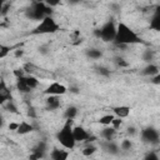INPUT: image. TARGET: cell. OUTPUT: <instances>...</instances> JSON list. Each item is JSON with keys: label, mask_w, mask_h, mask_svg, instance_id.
<instances>
[{"label": "cell", "mask_w": 160, "mask_h": 160, "mask_svg": "<svg viewBox=\"0 0 160 160\" xmlns=\"http://www.w3.org/2000/svg\"><path fill=\"white\" fill-rule=\"evenodd\" d=\"M32 1H44V0H32Z\"/></svg>", "instance_id": "ab89813d"}, {"label": "cell", "mask_w": 160, "mask_h": 160, "mask_svg": "<svg viewBox=\"0 0 160 160\" xmlns=\"http://www.w3.org/2000/svg\"><path fill=\"white\" fill-rule=\"evenodd\" d=\"M9 52H10V46L0 45V59H4Z\"/></svg>", "instance_id": "d4e9b609"}, {"label": "cell", "mask_w": 160, "mask_h": 160, "mask_svg": "<svg viewBox=\"0 0 160 160\" xmlns=\"http://www.w3.org/2000/svg\"><path fill=\"white\" fill-rule=\"evenodd\" d=\"M115 62H116V65L120 66V68H128V66H129V62H128L124 58H116V59H115Z\"/></svg>", "instance_id": "4316f807"}, {"label": "cell", "mask_w": 160, "mask_h": 160, "mask_svg": "<svg viewBox=\"0 0 160 160\" xmlns=\"http://www.w3.org/2000/svg\"><path fill=\"white\" fill-rule=\"evenodd\" d=\"M111 110H112V114H114L115 116H119V118H121V119H126V118L130 115V112H131V108L128 106V105L112 106Z\"/></svg>", "instance_id": "30bf717a"}, {"label": "cell", "mask_w": 160, "mask_h": 160, "mask_svg": "<svg viewBox=\"0 0 160 160\" xmlns=\"http://www.w3.org/2000/svg\"><path fill=\"white\" fill-rule=\"evenodd\" d=\"M69 151L68 149H52L50 152V159L52 160H66L69 158Z\"/></svg>", "instance_id": "7c38bea8"}, {"label": "cell", "mask_w": 160, "mask_h": 160, "mask_svg": "<svg viewBox=\"0 0 160 160\" xmlns=\"http://www.w3.org/2000/svg\"><path fill=\"white\" fill-rule=\"evenodd\" d=\"M136 132H138V131H136V129H135L134 126H129V128L126 129V134L130 135V136H134Z\"/></svg>", "instance_id": "e575fe53"}, {"label": "cell", "mask_w": 160, "mask_h": 160, "mask_svg": "<svg viewBox=\"0 0 160 160\" xmlns=\"http://www.w3.org/2000/svg\"><path fill=\"white\" fill-rule=\"evenodd\" d=\"M45 105H46V109H48V110H50V111L58 110V109L61 106L60 98H59L58 95H46Z\"/></svg>", "instance_id": "9c48e42d"}, {"label": "cell", "mask_w": 160, "mask_h": 160, "mask_svg": "<svg viewBox=\"0 0 160 160\" xmlns=\"http://www.w3.org/2000/svg\"><path fill=\"white\" fill-rule=\"evenodd\" d=\"M22 54H24L22 50H16V51H15V56H21Z\"/></svg>", "instance_id": "74e56055"}, {"label": "cell", "mask_w": 160, "mask_h": 160, "mask_svg": "<svg viewBox=\"0 0 160 160\" xmlns=\"http://www.w3.org/2000/svg\"><path fill=\"white\" fill-rule=\"evenodd\" d=\"M45 1V4L46 5H49L50 8H56L58 5H60V2H61V0H44Z\"/></svg>", "instance_id": "4dcf8cb0"}, {"label": "cell", "mask_w": 160, "mask_h": 160, "mask_svg": "<svg viewBox=\"0 0 160 160\" xmlns=\"http://www.w3.org/2000/svg\"><path fill=\"white\" fill-rule=\"evenodd\" d=\"M152 59H154V52H152V51L148 50V51H145V52H144V60H145V61L151 62V60H152Z\"/></svg>", "instance_id": "f546056e"}, {"label": "cell", "mask_w": 160, "mask_h": 160, "mask_svg": "<svg viewBox=\"0 0 160 160\" xmlns=\"http://www.w3.org/2000/svg\"><path fill=\"white\" fill-rule=\"evenodd\" d=\"M116 134H118V130H116L114 126H111V125L104 126V128L101 129V131H100V136H101L104 140H108V141L114 140V139L116 138Z\"/></svg>", "instance_id": "8fae6325"}, {"label": "cell", "mask_w": 160, "mask_h": 160, "mask_svg": "<svg viewBox=\"0 0 160 160\" xmlns=\"http://www.w3.org/2000/svg\"><path fill=\"white\" fill-rule=\"evenodd\" d=\"M12 74H14L15 78H21V76H25L28 72L25 71L24 68H18V69H15V70L12 71Z\"/></svg>", "instance_id": "484cf974"}, {"label": "cell", "mask_w": 160, "mask_h": 160, "mask_svg": "<svg viewBox=\"0 0 160 160\" xmlns=\"http://www.w3.org/2000/svg\"><path fill=\"white\" fill-rule=\"evenodd\" d=\"M114 42L118 46H128V45L141 44L142 42V39L126 22L119 21L116 24V35H115Z\"/></svg>", "instance_id": "6da1fadb"}, {"label": "cell", "mask_w": 160, "mask_h": 160, "mask_svg": "<svg viewBox=\"0 0 160 160\" xmlns=\"http://www.w3.org/2000/svg\"><path fill=\"white\" fill-rule=\"evenodd\" d=\"M86 56L90 58V59H92V60H99V59L102 58V51H101L100 49L92 48V49L86 50Z\"/></svg>", "instance_id": "ffe728a7"}, {"label": "cell", "mask_w": 160, "mask_h": 160, "mask_svg": "<svg viewBox=\"0 0 160 160\" xmlns=\"http://www.w3.org/2000/svg\"><path fill=\"white\" fill-rule=\"evenodd\" d=\"M66 92H68V88L64 84L59 82V81L50 82L46 86V89L44 90V94L45 95H58V96H61V95H64Z\"/></svg>", "instance_id": "ba28073f"}, {"label": "cell", "mask_w": 160, "mask_h": 160, "mask_svg": "<svg viewBox=\"0 0 160 160\" xmlns=\"http://www.w3.org/2000/svg\"><path fill=\"white\" fill-rule=\"evenodd\" d=\"M18 126H19V122H10L9 124V130H12V131H16L18 130Z\"/></svg>", "instance_id": "d590c367"}, {"label": "cell", "mask_w": 160, "mask_h": 160, "mask_svg": "<svg viewBox=\"0 0 160 160\" xmlns=\"http://www.w3.org/2000/svg\"><path fill=\"white\" fill-rule=\"evenodd\" d=\"M31 131H34V125L31 122H29L26 120H21L19 122V126H18V130H16V132L19 135H28Z\"/></svg>", "instance_id": "5bb4252c"}, {"label": "cell", "mask_w": 160, "mask_h": 160, "mask_svg": "<svg viewBox=\"0 0 160 160\" xmlns=\"http://www.w3.org/2000/svg\"><path fill=\"white\" fill-rule=\"evenodd\" d=\"M149 28L151 30H154V31L160 32V16L156 15L155 12L152 14V16H151V19L149 21Z\"/></svg>", "instance_id": "d6986e66"}, {"label": "cell", "mask_w": 160, "mask_h": 160, "mask_svg": "<svg viewBox=\"0 0 160 160\" xmlns=\"http://www.w3.org/2000/svg\"><path fill=\"white\" fill-rule=\"evenodd\" d=\"M145 159H146V160H158V159H159V155L151 151V152H148V154L145 155Z\"/></svg>", "instance_id": "d6a6232c"}, {"label": "cell", "mask_w": 160, "mask_h": 160, "mask_svg": "<svg viewBox=\"0 0 160 160\" xmlns=\"http://www.w3.org/2000/svg\"><path fill=\"white\" fill-rule=\"evenodd\" d=\"M158 72H160L159 66H158L156 64H154V62H148V64L145 65V68L141 70V75H144V76H149V78L156 75Z\"/></svg>", "instance_id": "9a60e30c"}, {"label": "cell", "mask_w": 160, "mask_h": 160, "mask_svg": "<svg viewBox=\"0 0 160 160\" xmlns=\"http://www.w3.org/2000/svg\"><path fill=\"white\" fill-rule=\"evenodd\" d=\"M72 130H74V136L76 142H91L95 139L82 125H75Z\"/></svg>", "instance_id": "52a82bcc"}, {"label": "cell", "mask_w": 160, "mask_h": 160, "mask_svg": "<svg viewBox=\"0 0 160 160\" xmlns=\"http://www.w3.org/2000/svg\"><path fill=\"white\" fill-rule=\"evenodd\" d=\"M54 10L49 5L45 4V1H32L31 5L26 10V16L30 18L31 20L40 21L46 16L52 15Z\"/></svg>", "instance_id": "3957f363"}, {"label": "cell", "mask_w": 160, "mask_h": 160, "mask_svg": "<svg viewBox=\"0 0 160 160\" xmlns=\"http://www.w3.org/2000/svg\"><path fill=\"white\" fill-rule=\"evenodd\" d=\"M16 89L21 92V94H29L31 92V88L28 85L26 80H25V76H21V78H16Z\"/></svg>", "instance_id": "2e32d148"}, {"label": "cell", "mask_w": 160, "mask_h": 160, "mask_svg": "<svg viewBox=\"0 0 160 160\" xmlns=\"http://www.w3.org/2000/svg\"><path fill=\"white\" fill-rule=\"evenodd\" d=\"M114 118H115L114 114H105V115H102V116L99 118L98 122H99L100 125H102V126H108V125H111Z\"/></svg>", "instance_id": "7402d4cb"}, {"label": "cell", "mask_w": 160, "mask_h": 160, "mask_svg": "<svg viewBox=\"0 0 160 160\" xmlns=\"http://www.w3.org/2000/svg\"><path fill=\"white\" fill-rule=\"evenodd\" d=\"M25 80H26L28 85L31 88V90H35L39 86V79L36 76H34L32 74H26L25 75Z\"/></svg>", "instance_id": "44dd1931"}, {"label": "cell", "mask_w": 160, "mask_h": 160, "mask_svg": "<svg viewBox=\"0 0 160 160\" xmlns=\"http://www.w3.org/2000/svg\"><path fill=\"white\" fill-rule=\"evenodd\" d=\"M6 108H8L9 111H11V112H16V106L14 105V102H12L11 99H10L9 101H6Z\"/></svg>", "instance_id": "1f68e13d"}, {"label": "cell", "mask_w": 160, "mask_h": 160, "mask_svg": "<svg viewBox=\"0 0 160 160\" xmlns=\"http://www.w3.org/2000/svg\"><path fill=\"white\" fill-rule=\"evenodd\" d=\"M78 112H79L78 108H76L75 105H70V106H68V108L65 109V111H64V118H65V119H71V120H74V119L78 116Z\"/></svg>", "instance_id": "ac0fdd59"}, {"label": "cell", "mask_w": 160, "mask_h": 160, "mask_svg": "<svg viewBox=\"0 0 160 160\" xmlns=\"http://www.w3.org/2000/svg\"><path fill=\"white\" fill-rule=\"evenodd\" d=\"M96 71H98V74H100V75H102V76H109V75H110V70L106 69V68H104V66L98 68Z\"/></svg>", "instance_id": "f1b7e54d"}, {"label": "cell", "mask_w": 160, "mask_h": 160, "mask_svg": "<svg viewBox=\"0 0 160 160\" xmlns=\"http://www.w3.org/2000/svg\"><path fill=\"white\" fill-rule=\"evenodd\" d=\"M95 36L101 39L102 41L110 42L115 40V35H116V22L112 19H109L108 21H105L99 29H96L94 31Z\"/></svg>", "instance_id": "5b68a950"}, {"label": "cell", "mask_w": 160, "mask_h": 160, "mask_svg": "<svg viewBox=\"0 0 160 160\" xmlns=\"http://www.w3.org/2000/svg\"><path fill=\"white\" fill-rule=\"evenodd\" d=\"M98 151V148L95 146V145H92V144H89V145H86L84 149H82V155L84 156H91V155H94L95 152Z\"/></svg>", "instance_id": "603a6c76"}, {"label": "cell", "mask_w": 160, "mask_h": 160, "mask_svg": "<svg viewBox=\"0 0 160 160\" xmlns=\"http://www.w3.org/2000/svg\"><path fill=\"white\" fill-rule=\"evenodd\" d=\"M82 0H68V2L70 4V5H78V4H80Z\"/></svg>", "instance_id": "8d00e7d4"}, {"label": "cell", "mask_w": 160, "mask_h": 160, "mask_svg": "<svg viewBox=\"0 0 160 160\" xmlns=\"http://www.w3.org/2000/svg\"><path fill=\"white\" fill-rule=\"evenodd\" d=\"M121 125H122V119L119 118V116H115L114 120H112V122H111V126H114V128L118 130V129H120Z\"/></svg>", "instance_id": "83f0119b"}, {"label": "cell", "mask_w": 160, "mask_h": 160, "mask_svg": "<svg viewBox=\"0 0 160 160\" xmlns=\"http://www.w3.org/2000/svg\"><path fill=\"white\" fill-rule=\"evenodd\" d=\"M71 119H65L64 125L58 130L56 132V140L61 145V148H65L68 150H72L76 146V140L74 136V125Z\"/></svg>", "instance_id": "7a4b0ae2"}, {"label": "cell", "mask_w": 160, "mask_h": 160, "mask_svg": "<svg viewBox=\"0 0 160 160\" xmlns=\"http://www.w3.org/2000/svg\"><path fill=\"white\" fill-rule=\"evenodd\" d=\"M10 99H11V95H10V91L6 86V82L4 79H1V81H0V104L4 105Z\"/></svg>", "instance_id": "4fadbf2b"}, {"label": "cell", "mask_w": 160, "mask_h": 160, "mask_svg": "<svg viewBox=\"0 0 160 160\" xmlns=\"http://www.w3.org/2000/svg\"><path fill=\"white\" fill-rule=\"evenodd\" d=\"M150 79H151L150 81H151V82H152L154 85H160V72H158L156 75H154V76H151Z\"/></svg>", "instance_id": "836d02e7"}, {"label": "cell", "mask_w": 160, "mask_h": 160, "mask_svg": "<svg viewBox=\"0 0 160 160\" xmlns=\"http://www.w3.org/2000/svg\"><path fill=\"white\" fill-rule=\"evenodd\" d=\"M140 138H141V141L145 142V144H158L160 141V134L159 131L152 128V126H148L145 129H142L140 131Z\"/></svg>", "instance_id": "8992f818"}, {"label": "cell", "mask_w": 160, "mask_h": 160, "mask_svg": "<svg viewBox=\"0 0 160 160\" xmlns=\"http://www.w3.org/2000/svg\"><path fill=\"white\" fill-rule=\"evenodd\" d=\"M59 30H60L59 22L55 20V18L52 15H50V16H46L42 20L38 21V25L34 28L31 34H34V35H50V34L58 32Z\"/></svg>", "instance_id": "277c9868"}, {"label": "cell", "mask_w": 160, "mask_h": 160, "mask_svg": "<svg viewBox=\"0 0 160 160\" xmlns=\"http://www.w3.org/2000/svg\"><path fill=\"white\" fill-rule=\"evenodd\" d=\"M102 148H104L105 151H108L111 155H116L120 151V145H118L114 140H110V141L105 140V144L102 145Z\"/></svg>", "instance_id": "e0dca14e"}, {"label": "cell", "mask_w": 160, "mask_h": 160, "mask_svg": "<svg viewBox=\"0 0 160 160\" xmlns=\"http://www.w3.org/2000/svg\"><path fill=\"white\" fill-rule=\"evenodd\" d=\"M120 149L124 150V151L131 150L132 149V141L130 139H122L121 142H120Z\"/></svg>", "instance_id": "cb8c5ba5"}, {"label": "cell", "mask_w": 160, "mask_h": 160, "mask_svg": "<svg viewBox=\"0 0 160 160\" xmlns=\"http://www.w3.org/2000/svg\"><path fill=\"white\" fill-rule=\"evenodd\" d=\"M154 12H155L156 15H159V16H160V5H159V6H156V9H155V11H154Z\"/></svg>", "instance_id": "f35d334b"}]
</instances>
